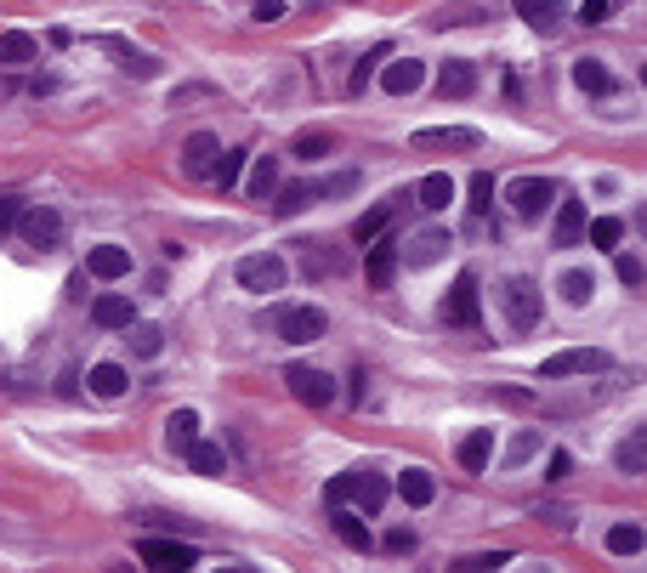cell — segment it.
<instances>
[{"label": "cell", "instance_id": "50", "mask_svg": "<svg viewBox=\"0 0 647 573\" xmlns=\"http://www.w3.org/2000/svg\"><path fill=\"white\" fill-rule=\"evenodd\" d=\"M579 23H608V0H579Z\"/></svg>", "mask_w": 647, "mask_h": 573}, {"label": "cell", "instance_id": "5", "mask_svg": "<svg viewBox=\"0 0 647 573\" xmlns=\"http://www.w3.org/2000/svg\"><path fill=\"white\" fill-rule=\"evenodd\" d=\"M500 307H506V318H511V330H534L540 324V313H545V301H540V284L534 278H506L500 284Z\"/></svg>", "mask_w": 647, "mask_h": 573}, {"label": "cell", "instance_id": "20", "mask_svg": "<svg viewBox=\"0 0 647 573\" xmlns=\"http://www.w3.org/2000/svg\"><path fill=\"white\" fill-rule=\"evenodd\" d=\"M86 386L97 392V398L114 403V398H125V392H131V369H125V364H91Z\"/></svg>", "mask_w": 647, "mask_h": 573}, {"label": "cell", "instance_id": "12", "mask_svg": "<svg viewBox=\"0 0 647 573\" xmlns=\"http://www.w3.org/2000/svg\"><path fill=\"white\" fill-rule=\"evenodd\" d=\"M86 273L103 278V284H114V278L131 273V250H125V244H91V250H86Z\"/></svg>", "mask_w": 647, "mask_h": 573}, {"label": "cell", "instance_id": "16", "mask_svg": "<svg viewBox=\"0 0 647 573\" xmlns=\"http://www.w3.org/2000/svg\"><path fill=\"white\" fill-rule=\"evenodd\" d=\"M409 199V193H392V199H381V205H369L364 216H358V227H352V244H369L381 239L386 227H392V216H398V205Z\"/></svg>", "mask_w": 647, "mask_h": 573}, {"label": "cell", "instance_id": "6", "mask_svg": "<svg viewBox=\"0 0 647 573\" xmlns=\"http://www.w3.org/2000/svg\"><path fill=\"white\" fill-rule=\"evenodd\" d=\"M284 386H290V398L307 403V409H330L335 403V381L324 375V369H313V364H290L284 369Z\"/></svg>", "mask_w": 647, "mask_h": 573}, {"label": "cell", "instance_id": "7", "mask_svg": "<svg viewBox=\"0 0 647 573\" xmlns=\"http://www.w3.org/2000/svg\"><path fill=\"white\" fill-rule=\"evenodd\" d=\"M613 358L602 347H568V352H557V358H545L540 364V381H562V375H602Z\"/></svg>", "mask_w": 647, "mask_h": 573}, {"label": "cell", "instance_id": "17", "mask_svg": "<svg viewBox=\"0 0 647 573\" xmlns=\"http://www.w3.org/2000/svg\"><path fill=\"white\" fill-rule=\"evenodd\" d=\"M438 91H443V97H455V103H460V97H472V91H477V63H472V57H449V63L438 69Z\"/></svg>", "mask_w": 647, "mask_h": 573}, {"label": "cell", "instance_id": "29", "mask_svg": "<svg viewBox=\"0 0 647 573\" xmlns=\"http://www.w3.org/2000/svg\"><path fill=\"white\" fill-rule=\"evenodd\" d=\"M165 443H171L176 454H188L193 443H199V415H193V409H176V415L165 420Z\"/></svg>", "mask_w": 647, "mask_h": 573}, {"label": "cell", "instance_id": "11", "mask_svg": "<svg viewBox=\"0 0 647 573\" xmlns=\"http://www.w3.org/2000/svg\"><path fill=\"white\" fill-rule=\"evenodd\" d=\"M381 86L392 91V97H415V91L426 86V63H420V57H392V63H381Z\"/></svg>", "mask_w": 647, "mask_h": 573}, {"label": "cell", "instance_id": "13", "mask_svg": "<svg viewBox=\"0 0 647 573\" xmlns=\"http://www.w3.org/2000/svg\"><path fill=\"white\" fill-rule=\"evenodd\" d=\"M216 159H222V142L210 137V131H193V137L182 142V176H210Z\"/></svg>", "mask_w": 647, "mask_h": 573}, {"label": "cell", "instance_id": "19", "mask_svg": "<svg viewBox=\"0 0 647 573\" xmlns=\"http://www.w3.org/2000/svg\"><path fill=\"white\" fill-rule=\"evenodd\" d=\"M415 148H483V131H472V125H432V131H415Z\"/></svg>", "mask_w": 647, "mask_h": 573}, {"label": "cell", "instance_id": "49", "mask_svg": "<svg viewBox=\"0 0 647 573\" xmlns=\"http://www.w3.org/2000/svg\"><path fill=\"white\" fill-rule=\"evenodd\" d=\"M381 545H386L392 556H409V551H415V534H409V528H392V534H386Z\"/></svg>", "mask_w": 647, "mask_h": 573}, {"label": "cell", "instance_id": "52", "mask_svg": "<svg viewBox=\"0 0 647 573\" xmlns=\"http://www.w3.org/2000/svg\"><path fill=\"white\" fill-rule=\"evenodd\" d=\"M568 471H574V454H568V449H557V454H551V471H545V477L557 483V477H568Z\"/></svg>", "mask_w": 647, "mask_h": 573}, {"label": "cell", "instance_id": "24", "mask_svg": "<svg viewBox=\"0 0 647 573\" xmlns=\"http://www.w3.org/2000/svg\"><path fill=\"white\" fill-rule=\"evenodd\" d=\"M443 256H449V233H420L409 250H398V261H409V267H432Z\"/></svg>", "mask_w": 647, "mask_h": 573}, {"label": "cell", "instance_id": "41", "mask_svg": "<svg viewBox=\"0 0 647 573\" xmlns=\"http://www.w3.org/2000/svg\"><path fill=\"white\" fill-rule=\"evenodd\" d=\"M330 148H335L330 131H301V137H296V159H324Z\"/></svg>", "mask_w": 647, "mask_h": 573}, {"label": "cell", "instance_id": "55", "mask_svg": "<svg viewBox=\"0 0 647 573\" xmlns=\"http://www.w3.org/2000/svg\"><path fill=\"white\" fill-rule=\"evenodd\" d=\"M108 573H137V568H131V562H120V568H108Z\"/></svg>", "mask_w": 647, "mask_h": 573}, {"label": "cell", "instance_id": "15", "mask_svg": "<svg viewBox=\"0 0 647 573\" xmlns=\"http://www.w3.org/2000/svg\"><path fill=\"white\" fill-rule=\"evenodd\" d=\"M585 239V199H557V222H551V244L574 250Z\"/></svg>", "mask_w": 647, "mask_h": 573}, {"label": "cell", "instance_id": "46", "mask_svg": "<svg viewBox=\"0 0 647 573\" xmlns=\"http://www.w3.org/2000/svg\"><path fill=\"white\" fill-rule=\"evenodd\" d=\"M301 267H307V278H330L341 261H335L330 250H313V244H307V261H301Z\"/></svg>", "mask_w": 647, "mask_h": 573}, {"label": "cell", "instance_id": "31", "mask_svg": "<svg viewBox=\"0 0 647 573\" xmlns=\"http://www.w3.org/2000/svg\"><path fill=\"white\" fill-rule=\"evenodd\" d=\"M182 460H188L199 477H222V471H228V454H222V443H205V437H199V443H193Z\"/></svg>", "mask_w": 647, "mask_h": 573}, {"label": "cell", "instance_id": "23", "mask_svg": "<svg viewBox=\"0 0 647 573\" xmlns=\"http://www.w3.org/2000/svg\"><path fill=\"white\" fill-rule=\"evenodd\" d=\"M557 290H562V301H568V307H591L596 273H591V267H568V273L557 278Z\"/></svg>", "mask_w": 647, "mask_h": 573}, {"label": "cell", "instance_id": "18", "mask_svg": "<svg viewBox=\"0 0 647 573\" xmlns=\"http://www.w3.org/2000/svg\"><path fill=\"white\" fill-rule=\"evenodd\" d=\"M409 199H415L420 210H432V216H438V210H449V205H455V176H449V171L420 176V188L409 193Z\"/></svg>", "mask_w": 647, "mask_h": 573}, {"label": "cell", "instance_id": "51", "mask_svg": "<svg viewBox=\"0 0 647 573\" xmlns=\"http://www.w3.org/2000/svg\"><path fill=\"white\" fill-rule=\"evenodd\" d=\"M438 29H449V23H477V6H449V12H438Z\"/></svg>", "mask_w": 647, "mask_h": 573}, {"label": "cell", "instance_id": "44", "mask_svg": "<svg viewBox=\"0 0 647 573\" xmlns=\"http://www.w3.org/2000/svg\"><path fill=\"white\" fill-rule=\"evenodd\" d=\"M540 454V432H517L506 449V466H523V460H534Z\"/></svg>", "mask_w": 647, "mask_h": 573}, {"label": "cell", "instance_id": "43", "mask_svg": "<svg viewBox=\"0 0 647 573\" xmlns=\"http://www.w3.org/2000/svg\"><path fill=\"white\" fill-rule=\"evenodd\" d=\"M494 205V176L489 171H477L472 176V222H483V210Z\"/></svg>", "mask_w": 647, "mask_h": 573}, {"label": "cell", "instance_id": "26", "mask_svg": "<svg viewBox=\"0 0 647 573\" xmlns=\"http://www.w3.org/2000/svg\"><path fill=\"white\" fill-rule=\"evenodd\" d=\"M324 193H318V182H290V188H279V199H273V216H301L307 205H318Z\"/></svg>", "mask_w": 647, "mask_h": 573}, {"label": "cell", "instance_id": "28", "mask_svg": "<svg viewBox=\"0 0 647 573\" xmlns=\"http://www.w3.org/2000/svg\"><path fill=\"white\" fill-rule=\"evenodd\" d=\"M398 494H403V505H432V494H438V483H432V471H420V466H409L398 477Z\"/></svg>", "mask_w": 647, "mask_h": 573}, {"label": "cell", "instance_id": "54", "mask_svg": "<svg viewBox=\"0 0 647 573\" xmlns=\"http://www.w3.org/2000/svg\"><path fill=\"white\" fill-rule=\"evenodd\" d=\"M12 91H18V86H12V80H0V103H6V97H12Z\"/></svg>", "mask_w": 647, "mask_h": 573}, {"label": "cell", "instance_id": "14", "mask_svg": "<svg viewBox=\"0 0 647 573\" xmlns=\"http://www.w3.org/2000/svg\"><path fill=\"white\" fill-rule=\"evenodd\" d=\"M91 324H97V330H131V324H137V307H131V296L108 290V296L91 301Z\"/></svg>", "mask_w": 647, "mask_h": 573}, {"label": "cell", "instance_id": "2", "mask_svg": "<svg viewBox=\"0 0 647 573\" xmlns=\"http://www.w3.org/2000/svg\"><path fill=\"white\" fill-rule=\"evenodd\" d=\"M330 330V313L324 307H273V335L279 341H290V347H307V341H318V335Z\"/></svg>", "mask_w": 647, "mask_h": 573}, {"label": "cell", "instance_id": "1", "mask_svg": "<svg viewBox=\"0 0 647 573\" xmlns=\"http://www.w3.org/2000/svg\"><path fill=\"white\" fill-rule=\"evenodd\" d=\"M233 278H239V290H250V296H273V290H284V278H290V261L273 256V250H256V256H245L233 267Z\"/></svg>", "mask_w": 647, "mask_h": 573}, {"label": "cell", "instance_id": "35", "mask_svg": "<svg viewBox=\"0 0 647 573\" xmlns=\"http://www.w3.org/2000/svg\"><path fill=\"white\" fill-rule=\"evenodd\" d=\"M245 165H250V154H245V148H222V159H216V171H210V182H216V188H233V182L245 176Z\"/></svg>", "mask_w": 647, "mask_h": 573}, {"label": "cell", "instance_id": "8", "mask_svg": "<svg viewBox=\"0 0 647 573\" xmlns=\"http://www.w3.org/2000/svg\"><path fill=\"white\" fill-rule=\"evenodd\" d=\"M18 239L29 244V250H57V244H63V210H52V205L23 210V216H18Z\"/></svg>", "mask_w": 647, "mask_h": 573}, {"label": "cell", "instance_id": "48", "mask_svg": "<svg viewBox=\"0 0 647 573\" xmlns=\"http://www.w3.org/2000/svg\"><path fill=\"white\" fill-rule=\"evenodd\" d=\"M18 216H23V199H18V193H12V199H0V239L18 227Z\"/></svg>", "mask_w": 647, "mask_h": 573}, {"label": "cell", "instance_id": "37", "mask_svg": "<svg viewBox=\"0 0 647 573\" xmlns=\"http://www.w3.org/2000/svg\"><path fill=\"white\" fill-rule=\"evenodd\" d=\"M608 551L613 556H642V522H613V528H608Z\"/></svg>", "mask_w": 647, "mask_h": 573}, {"label": "cell", "instance_id": "47", "mask_svg": "<svg viewBox=\"0 0 647 573\" xmlns=\"http://www.w3.org/2000/svg\"><path fill=\"white\" fill-rule=\"evenodd\" d=\"M613 273H619L625 290H636V284H642V261H636V256H613Z\"/></svg>", "mask_w": 647, "mask_h": 573}, {"label": "cell", "instance_id": "34", "mask_svg": "<svg viewBox=\"0 0 647 573\" xmlns=\"http://www.w3.org/2000/svg\"><path fill=\"white\" fill-rule=\"evenodd\" d=\"M642 466H647V432L636 426V432L619 443V471H625V477H642Z\"/></svg>", "mask_w": 647, "mask_h": 573}, {"label": "cell", "instance_id": "4", "mask_svg": "<svg viewBox=\"0 0 647 573\" xmlns=\"http://www.w3.org/2000/svg\"><path fill=\"white\" fill-rule=\"evenodd\" d=\"M562 199V188L551 182V176H517L506 188V205H511V216H523V222H534V216H545V210Z\"/></svg>", "mask_w": 647, "mask_h": 573}, {"label": "cell", "instance_id": "21", "mask_svg": "<svg viewBox=\"0 0 647 573\" xmlns=\"http://www.w3.org/2000/svg\"><path fill=\"white\" fill-rule=\"evenodd\" d=\"M574 86L585 97H613V74L602 69V57H574Z\"/></svg>", "mask_w": 647, "mask_h": 573}, {"label": "cell", "instance_id": "42", "mask_svg": "<svg viewBox=\"0 0 647 573\" xmlns=\"http://www.w3.org/2000/svg\"><path fill=\"white\" fill-rule=\"evenodd\" d=\"M511 562V551H477V556H466L455 573H500Z\"/></svg>", "mask_w": 647, "mask_h": 573}, {"label": "cell", "instance_id": "39", "mask_svg": "<svg viewBox=\"0 0 647 573\" xmlns=\"http://www.w3.org/2000/svg\"><path fill=\"white\" fill-rule=\"evenodd\" d=\"M131 352H137V358H159V352H165V330H154V324H131Z\"/></svg>", "mask_w": 647, "mask_h": 573}, {"label": "cell", "instance_id": "53", "mask_svg": "<svg viewBox=\"0 0 647 573\" xmlns=\"http://www.w3.org/2000/svg\"><path fill=\"white\" fill-rule=\"evenodd\" d=\"M256 18H262V23H279V18H284V0H256Z\"/></svg>", "mask_w": 647, "mask_h": 573}, {"label": "cell", "instance_id": "3", "mask_svg": "<svg viewBox=\"0 0 647 573\" xmlns=\"http://www.w3.org/2000/svg\"><path fill=\"white\" fill-rule=\"evenodd\" d=\"M438 318L449 324V330H477V324H483V290H477V273L455 278V290L443 296Z\"/></svg>", "mask_w": 647, "mask_h": 573}, {"label": "cell", "instance_id": "45", "mask_svg": "<svg viewBox=\"0 0 647 573\" xmlns=\"http://www.w3.org/2000/svg\"><path fill=\"white\" fill-rule=\"evenodd\" d=\"M352 494H358V471H341V477L324 483V500H330V505H347Z\"/></svg>", "mask_w": 647, "mask_h": 573}, {"label": "cell", "instance_id": "40", "mask_svg": "<svg viewBox=\"0 0 647 573\" xmlns=\"http://www.w3.org/2000/svg\"><path fill=\"white\" fill-rule=\"evenodd\" d=\"M511 6H517V18L523 23H534V29H551V12H557V6H551V0H511Z\"/></svg>", "mask_w": 647, "mask_h": 573}, {"label": "cell", "instance_id": "25", "mask_svg": "<svg viewBox=\"0 0 647 573\" xmlns=\"http://www.w3.org/2000/svg\"><path fill=\"white\" fill-rule=\"evenodd\" d=\"M489 460H494V426H477V432L460 443V466H466V471H489Z\"/></svg>", "mask_w": 647, "mask_h": 573}, {"label": "cell", "instance_id": "38", "mask_svg": "<svg viewBox=\"0 0 647 573\" xmlns=\"http://www.w3.org/2000/svg\"><path fill=\"white\" fill-rule=\"evenodd\" d=\"M585 233H591L596 250H619V239H625V222H619V216H596Z\"/></svg>", "mask_w": 647, "mask_h": 573}, {"label": "cell", "instance_id": "9", "mask_svg": "<svg viewBox=\"0 0 647 573\" xmlns=\"http://www.w3.org/2000/svg\"><path fill=\"white\" fill-rule=\"evenodd\" d=\"M137 556L154 573H193V562H199V551L193 545H176V539H142Z\"/></svg>", "mask_w": 647, "mask_h": 573}, {"label": "cell", "instance_id": "10", "mask_svg": "<svg viewBox=\"0 0 647 573\" xmlns=\"http://www.w3.org/2000/svg\"><path fill=\"white\" fill-rule=\"evenodd\" d=\"M398 239H369V256H364V284L369 290H392L398 278Z\"/></svg>", "mask_w": 647, "mask_h": 573}, {"label": "cell", "instance_id": "32", "mask_svg": "<svg viewBox=\"0 0 647 573\" xmlns=\"http://www.w3.org/2000/svg\"><path fill=\"white\" fill-rule=\"evenodd\" d=\"M386 57H392V46H375V52H364L358 63H352V74H347V91H352V97H364V86L375 80V69H381Z\"/></svg>", "mask_w": 647, "mask_h": 573}, {"label": "cell", "instance_id": "33", "mask_svg": "<svg viewBox=\"0 0 647 573\" xmlns=\"http://www.w3.org/2000/svg\"><path fill=\"white\" fill-rule=\"evenodd\" d=\"M0 63H6V69H18V63H35V35H23V29H6V35H0Z\"/></svg>", "mask_w": 647, "mask_h": 573}, {"label": "cell", "instance_id": "56", "mask_svg": "<svg viewBox=\"0 0 647 573\" xmlns=\"http://www.w3.org/2000/svg\"><path fill=\"white\" fill-rule=\"evenodd\" d=\"M222 573H256V568H222Z\"/></svg>", "mask_w": 647, "mask_h": 573}, {"label": "cell", "instance_id": "22", "mask_svg": "<svg viewBox=\"0 0 647 573\" xmlns=\"http://www.w3.org/2000/svg\"><path fill=\"white\" fill-rule=\"evenodd\" d=\"M97 46L120 57V69H125V74H137V80H154V74H159V63H154V57H148V52H137V46H125V40H114V35H103Z\"/></svg>", "mask_w": 647, "mask_h": 573}, {"label": "cell", "instance_id": "36", "mask_svg": "<svg viewBox=\"0 0 647 573\" xmlns=\"http://www.w3.org/2000/svg\"><path fill=\"white\" fill-rule=\"evenodd\" d=\"M335 534H341V545H352V551H369V528L358 511H341L335 505Z\"/></svg>", "mask_w": 647, "mask_h": 573}, {"label": "cell", "instance_id": "30", "mask_svg": "<svg viewBox=\"0 0 647 573\" xmlns=\"http://www.w3.org/2000/svg\"><path fill=\"white\" fill-rule=\"evenodd\" d=\"M273 193H279V159L256 154L250 159V199H273Z\"/></svg>", "mask_w": 647, "mask_h": 573}, {"label": "cell", "instance_id": "27", "mask_svg": "<svg viewBox=\"0 0 647 573\" xmlns=\"http://www.w3.org/2000/svg\"><path fill=\"white\" fill-rule=\"evenodd\" d=\"M386 494H392V483H386L381 471H358V494H352V500H358V511H364V517H375V511H381Z\"/></svg>", "mask_w": 647, "mask_h": 573}]
</instances>
